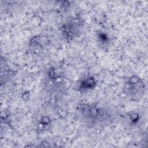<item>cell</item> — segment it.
I'll use <instances>...</instances> for the list:
<instances>
[{"instance_id":"cell-3","label":"cell","mask_w":148,"mask_h":148,"mask_svg":"<svg viewBox=\"0 0 148 148\" xmlns=\"http://www.w3.org/2000/svg\"><path fill=\"white\" fill-rule=\"evenodd\" d=\"M130 119L132 121H136L138 119V116L136 114H132L130 116Z\"/></svg>"},{"instance_id":"cell-2","label":"cell","mask_w":148,"mask_h":148,"mask_svg":"<svg viewBox=\"0 0 148 148\" xmlns=\"http://www.w3.org/2000/svg\"><path fill=\"white\" fill-rule=\"evenodd\" d=\"M95 85V82L92 77H88L85 79L81 83L80 86V88L81 89L86 90L89 88H92Z\"/></svg>"},{"instance_id":"cell-1","label":"cell","mask_w":148,"mask_h":148,"mask_svg":"<svg viewBox=\"0 0 148 148\" xmlns=\"http://www.w3.org/2000/svg\"><path fill=\"white\" fill-rule=\"evenodd\" d=\"M145 89L144 82L136 76H131L125 85V92L135 101L139 100L142 97Z\"/></svg>"}]
</instances>
